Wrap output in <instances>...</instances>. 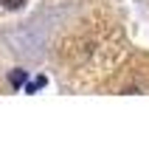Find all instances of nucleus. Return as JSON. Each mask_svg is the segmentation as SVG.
<instances>
[{
	"instance_id": "obj_1",
	"label": "nucleus",
	"mask_w": 149,
	"mask_h": 152,
	"mask_svg": "<svg viewBox=\"0 0 149 152\" xmlns=\"http://www.w3.org/2000/svg\"><path fill=\"white\" fill-rule=\"evenodd\" d=\"M9 85L11 87H23L25 85V71H23V68H14V71L9 73Z\"/></svg>"
},
{
	"instance_id": "obj_2",
	"label": "nucleus",
	"mask_w": 149,
	"mask_h": 152,
	"mask_svg": "<svg viewBox=\"0 0 149 152\" xmlns=\"http://www.w3.org/2000/svg\"><path fill=\"white\" fill-rule=\"evenodd\" d=\"M39 87H45V76H37V79H34V82H31V85H28V87H25V90H28V93H37V90H39Z\"/></svg>"
},
{
	"instance_id": "obj_3",
	"label": "nucleus",
	"mask_w": 149,
	"mask_h": 152,
	"mask_svg": "<svg viewBox=\"0 0 149 152\" xmlns=\"http://www.w3.org/2000/svg\"><path fill=\"white\" fill-rule=\"evenodd\" d=\"M0 3H3L6 9H20V6L25 3V0H0Z\"/></svg>"
}]
</instances>
